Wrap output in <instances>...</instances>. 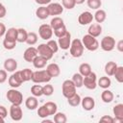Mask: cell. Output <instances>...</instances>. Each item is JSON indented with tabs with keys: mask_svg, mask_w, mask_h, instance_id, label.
<instances>
[{
	"mask_svg": "<svg viewBox=\"0 0 123 123\" xmlns=\"http://www.w3.org/2000/svg\"><path fill=\"white\" fill-rule=\"evenodd\" d=\"M84 49H85V47H84L81 39L75 38V39L71 40L69 51H70V55L73 58H80V57H82L83 54H84Z\"/></svg>",
	"mask_w": 123,
	"mask_h": 123,
	"instance_id": "cell-1",
	"label": "cell"
},
{
	"mask_svg": "<svg viewBox=\"0 0 123 123\" xmlns=\"http://www.w3.org/2000/svg\"><path fill=\"white\" fill-rule=\"evenodd\" d=\"M82 43L84 47L88 51H96L99 48V42L96 39V37L90 36V35H85L82 38Z\"/></svg>",
	"mask_w": 123,
	"mask_h": 123,
	"instance_id": "cell-2",
	"label": "cell"
},
{
	"mask_svg": "<svg viewBox=\"0 0 123 123\" xmlns=\"http://www.w3.org/2000/svg\"><path fill=\"white\" fill-rule=\"evenodd\" d=\"M6 97L13 105H19L20 106L23 103V95L16 88L12 87L11 89H9L6 93Z\"/></svg>",
	"mask_w": 123,
	"mask_h": 123,
	"instance_id": "cell-3",
	"label": "cell"
},
{
	"mask_svg": "<svg viewBox=\"0 0 123 123\" xmlns=\"http://www.w3.org/2000/svg\"><path fill=\"white\" fill-rule=\"evenodd\" d=\"M52 77L47 73V71L44 70H37L33 72V76H32V80L35 84H41V83H49L51 81Z\"/></svg>",
	"mask_w": 123,
	"mask_h": 123,
	"instance_id": "cell-4",
	"label": "cell"
},
{
	"mask_svg": "<svg viewBox=\"0 0 123 123\" xmlns=\"http://www.w3.org/2000/svg\"><path fill=\"white\" fill-rule=\"evenodd\" d=\"M77 87L75 86L72 80H65L62 85V92L65 98H68L76 93Z\"/></svg>",
	"mask_w": 123,
	"mask_h": 123,
	"instance_id": "cell-5",
	"label": "cell"
},
{
	"mask_svg": "<svg viewBox=\"0 0 123 123\" xmlns=\"http://www.w3.org/2000/svg\"><path fill=\"white\" fill-rule=\"evenodd\" d=\"M99 46L102 48V50L106 52H111L115 47V39L111 36H106L101 39Z\"/></svg>",
	"mask_w": 123,
	"mask_h": 123,
	"instance_id": "cell-6",
	"label": "cell"
},
{
	"mask_svg": "<svg viewBox=\"0 0 123 123\" xmlns=\"http://www.w3.org/2000/svg\"><path fill=\"white\" fill-rule=\"evenodd\" d=\"M83 86H85L87 89H95L97 86V76L96 73L90 72L87 76L84 77Z\"/></svg>",
	"mask_w": 123,
	"mask_h": 123,
	"instance_id": "cell-7",
	"label": "cell"
},
{
	"mask_svg": "<svg viewBox=\"0 0 123 123\" xmlns=\"http://www.w3.org/2000/svg\"><path fill=\"white\" fill-rule=\"evenodd\" d=\"M8 83H9V86L12 88H17L19 87L23 81H22V78H21V75H20V70L19 71H14L12 72V74L9 77L8 79Z\"/></svg>",
	"mask_w": 123,
	"mask_h": 123,
	"instance_id": "cell-8",
	"label": "cell"
},
{
	"mask_svg": "<svg viewBox=\"0 0 123 123\" xmlns=\"http://www.w3.org/2000/svg\"><path fill=\"white\" fill-rule=\"evenodd\" d=\"M38 35L40 38L44 40H49L53 36V30L49 24H41L38 28Z\"/></svg>",
	"mask_w": 123,
	"mask_h": 123,
	"instance_id": "cell-9",
	"label": "cell"
},
{
	"mask_svg": "<svg viewBox=\"0 0 123 123\" xmlns=\"http://www.w3.org/2000/svg\"><path fill=\"white\" fill-rule=\"evenodd\" d=\"M37 54L39 56L43 57L44 59H46L47 61L51 60L53 58V56H54V53L52 52V50L48 47V45L46 43H40L37 46Z\"/></svg>",
	"mask_w": 123,
	"mask_h": 123,
	"instance_id": "cell-10",
	"label": "cell"
},
{
	"mask_svg": "<svg viewBox=\"0 0 123 123\" xmlns=\"http://www.w3.org/2000/svg\"><path fill=\"white\" fill-rule=\"evenodd\" d=\"M70 44H71V34L68 31L63 36L58 37L59 48L62 49V50H67V49H69Z\"/></svg>",
	"mask_w": 123,
	"mask_h": 123,
	"instance_id": "cell-11",
	"label": "cell"
},
{
	"mask_svg": "<svg viewBox=\"0 0 123 123\" xmlns=\"http://www.w3.org/2000/svg\"><path fill=\"white\" fill-rule=\"evenodd\" d=\"M10 116L13 121H20L23 117V111L19 105H13L10 107Z\"/></svg>",
	"mask_w": 123,
	"mask_h": 123,
	"instance_id": "cell-12",
	"label": "cell"
},
{
	"mask_svg": "<svg viewBox=\"0 0 123 123\" xmlns=\"http://www.w3.org/2000/svg\"><path fill=\"white\" fill-rule=\"evenodd\" d=\"M93 21V14L90 12L85 11L83 12H81L78 16V23L80 25H88Z\"/></svg>",
	"mask_w": 123,
	"mask_h": 123,
	"instance_id": "cell-13",
	"label": "cell"
},
{
	"mask_svg": "<svg viewBox=\"0 0 123 123\" xmlns=\"http://www.w3.org/2000/svg\"><path fill=\"white\" fill-rule=\"evenodd\" d=\"M47 9H48V12H49V14L50 15H53V16H56V15H60L63 12V7L62 4L60 3H49L47 6Z\"/></svg>",
	"mask_w": 123,
	"mask_h": 123,
	"instance_id": "cell-14",
	"label": "cell"
},
{
	"mask_svg": "<svg viewBox=\"0 0 123 123\" xmlns=\"http://www.w3.org/2000/svg\"><path fill=\"white\" fill-rule=\"evenodd\" d=\"M37 55H38V54H37V48H35V47H33V46H30V47H28V48L24 51V53H23V59H24L27 62H32L34 61V59H35Z\"/></svg>",
	"mask_w": 123,
	"mask_h": 123,
	"instance_id": "cell-15",
	"label": "cell"
},
{
	"mask_svg": "<svg viewBox=\"0 0 123 123\" xmlns=\"http://www.w3.org/2000/svg\"><path fill=\"white\" fill-rule=\"evenodd\" d=\"M81 105H82V108L86 111H92L95 107V100L90 97V96H86L84 97L83 99H81Z\"/></svg>",
	"mask_w": 123,
	"mask_h": 123,
	"instance_id": "cell-16",
	"label": "cell"
},
{
	"mask_svg": "<svg viewBox=\"0 0 123 123\" xmlns=\"http://www.w3.org/2000/svg\"><path fill=\"white\" fill-rule=\"evenodd\" d=\"M102 26L99 23H92L89 25L88 30H87V34L94 37H98L101 34H102Z\"/></svg>",
	"mask_w": 123,
	"mask_h": 123,
	"instance_id": "cell-17",
	"label": "cell"
},
{
	"mask_svg": "<svg viewBox=\"0 0 123 123\" xmlns=\"http://www.w3.org/2000/svg\"><path fill=\"white\" fill-rule=\"evenodd\" d=\"M4 69L7 72H14L17 69V62L12 58L6 59L4 62Z\"/></svg>",
	"mask_w": 123,
	"mask_h": 123,
	"instance_id": "cell-18",
	"label": "cell"
},
{
	"mask_svg": "<svg viewBox=\"0 0 123 123\" xmlns=\"http://www.w3.org/2000/svg\"><path fill=\"white\" fill-rule=\"evenodd\" d=\"M45 70L47 71V73H48L52 78L58 77V76L61 74V68H60L59 64H57V63H55V62H52V63L47 64Z\"/></svg>",
	"mask_w": 123,
	"mask_h": 123,
	"instance_id": "cell-19",
	"label": "cell"
},
{
	"mask_svg": "<svg viewBox=\"0 0 123 123\" xmlns=\"http://www.w3.org/2000/svg\"><path fill=\"white\" fill-rule=\"evenodd\" d=\"M112 112H113L115 120H117L119 122L123 121V104L120 103V104L115 105L112 109Z\"/></svg>",
	"mask_w": 123,
	"mask_h": 123,
	"instance_id": "cell-20",
	"label": "cell"
},
{
	"mask_svg": "<svg viewBox=\"0 0 123 123\" xmlns=\"http://www.w3.org/2000/svg\"><path fill=\"white\" fill-rule=\"evenodd\" d=\"M47 62H48V61H47L46 59H44L43 57L37 55V56L34 59V61L32 62V63H33V65H34L35 68H37V69H41V68H44V67L46 66Z\"/></svg>",
	"mask_w": 123,
	"mask_h": 123,
	"instance_id": "cell-21",
	"label": "cell"
},
{
	"mask_svg": "<svg viewBox=\"0 0 123 123\" xmlns=\"http://www.w3.org/2000/svg\"><path fill=\"white\" fill-rule=\"evenodd\" d=\"M25 106L28 110L30 111H34L38 107V101L37 99L36 96H29L26 100H25Z\"/></svg>",
	"mask_w": 123,
	"mask_h": 123,
	"instance_id": "cell-22",
	"label": "cell"
},
{
	"mask_svg": "<svg viewBox=\"0 0 123 123\" xmlns=\"http://www.w3.org/2000/svg\"><path fill=\"white\" fill-rule=\"evenodd\" d=\"M36 15H37V17L38 19H41V20L46 19L47 17L50 16L49 12H48V9H47V7H45V6H40V7H38V8L36 10Z\"/></svg>",
	"mask_w": 123,
	"mask_h": 123,
	"instance_id": "cell-23",
	"label": "cell"
},
{
	"mask_svg": "<svg viewBox=\"0 0 123 123\" xmlns=\"http://www.w3.org/2000/svg\"><path fill=\"white\" fill-rule=\"evenodd\" d=\"M106 18H107V13H106V12H105L104 10H102V9L96 10L95 13L93 14V19L96 21V23H99V24L103 23V22L106 20Z\"/></svg>",
	"mask_w": 123,
	"mask_h": 123,
	"instance_id": "cell-24",
	"label": "cell"
},
{
	"mask_svg": "<svg viewBox=\"0 0 123 123\" xmlns=\"http://www.w3.org/2000/svg\"><path fill=\"white\" fill-rule=\"evenodd\" d=\"M117 63L115 62H108L106 64H105V73L107 74V76L111 77V76H113V73L117 67Z\"/></svg>",
	"mask_w": 123,
	"mask_h": 123,
	"instance_id": "cell-25",
	"label": "cell"
},
{
	"mask_svg": "<svg viewBox=\"0 0 123 123\" xmlns=\"http://www.w3.org/2000/svg\"><path fill=\"white\" fill-rule=\"evenodd\" d=\"M101 99H102V101H103L104 103L109 104V103H111V102L113 101L114 95H113L112 91H111V90H109L108 88H106V89H104V91L101 93Z\"/></svg>",
	"mask_w": 123,
	"mask_h": 123,
	"instance_id": "cell-26",
	"label": "cell"
},
{
	"mask_svg": "<svg viewBox=\"0 0 123 123\" xmlns=\"http://www.w3.org/2000/svg\"><path fill=\"white\" fill-rule=\"evenodd\" d=\"M16 37H17V29L16 28L12 27V28H9L6 31V34H5V38L6 39L12 40V41H16Z\"/></svg>",
	"mask_w": 123,
	"mask_h": 123,
	"instance_id": "cell-27",
	"label": "cell"
},
{
	"mask_svg": "<svg viewBox=\"0 0 123 123\" xmlns=\"http://www.w3.org/2000/svg\"><path fill=\"white\" fill-rule=\"evenodd\" d=\"M111 85V81L110 79V77L108 76H103V77H100V79L97 81V86H99L101 88H109Z\"/></svg>",
	"mask_w": 123,
	"mask_h": 123,
	"instance_id": "cell-28",
	"label": "cell"
},
{
	"mask_svg": "<svg viewBox=\"0 0 123 123\" xmlns=\"http://www.w3.org/2000/svg\"><path fill=\"white\" fill-rule=\"evenodd\" d=\"M91 71H92V70H91V66H90V64L87 63V62H83V63H81L80 66H79V73H80L83 77L87 76Z\"/></svg>",
	"mask_w": 123,
	"mask_h": 123,
	"instance_id": "cell-29",
	"label": "cell"
},
{
	"mask_svg": "<svg viewBox=\"0 0 123 123\" xmlns=\"http://www.w3.org/2000/svg\"><path fill=\"white\" fill-rule=\"evenodd\" d=\"M67 99V103L71 106V107H78L81 104V96L76 92L75 94H73L72 96L66 98Z\"/></svg>",
	"mask_w": 123,
	"mask_h": 123,
	"instance_id": "cell-30",
	"label": "cell"
},
{
	"mask_svg": "<svg viewBox=\"0 0 123 123\" xmlns=\"http://www.w3.org/2000/svg\"><path fill=\"white\" fill-rule=\"evenodd\" d=\"M49 25L51 26L52 30H55V29H57V28H59V27H62V25H64V21H63V19H62V17H60V16H54V17L51 19Z\"/></svg>",
	"mask_w": 123,
	"mask_h": 123,
	"instance_id": "cell-31",
	"label": "cell"
},
{
	"mask_svg": "<svg viewBox=\"0 0 123 123\" xmlns=\"http://www.w3.org/2000/svg\"><path fill=\"white\" fill-rule=\"evenodd\" d=\"M28 32L24 28H18L17 29V37H16V41L17 42H25L27 39Z\"/></svg>",
	"mask_w": 123,
	"mask_h": 123,
	"instance_id": "cell-32",
	"label": "cell"
},
{
	"mask_svg": "<svg viewBox=\"0 0 123 123\" xmlns=\"http://www.w3.org/2000/svg\"><path fill=\"white\" fill-rule=\"evenodd\" d=\"M33 72H34V71H32L30 68H24V69L20 70V75H21V78H22L23 83L32 80Z\"/></svg>",
	"mask_w": 123,
	"mask_h": 123,
	"instance_id": "cell-33",
	"label": "cell"
},
{
	"mask_svg": "<svg viewBox=\"0 0 123 123\" xmlns=\"http://www.w3.org/2000/svg\"><path fill=\"white\" fill-rule=\"evenodd\" d=\"M83 81H84V77L79 72L73 74V76H72V82L74 83V85H75V86L77 88L83 86Z\"/></svg>",
	"mask_w": 123,
	"mask_h": 123,
	"instance_id": "cell-34",
	"label": "cell"
},
{
	"mask_svg": "<svg viewBox=\"0 0 123 123\" xmlns=\"http://www.w3.org/2000/svg\"><path fill=\"white\" fill-rule=\"evenodd\" d=\"M25 42H26L28 45H30V46L35 45V44L37 42V35L35 32H30V33H28L27 39H26Z\"/></svg>",
	"mask_w": 123,
	"mask_h": 123,
	"instance_id": "cell-35",
	"label": "cell"
},
{
	"mask_svg": "<svg viewBox=\"0 0 123 123\" xmlns=\"http://www.w3.org/2000/svg\"><path fill=\"white\" fill-rule=\"evenodd\" d=\"M44 106H45V108L47 109V111H48V112H49V115H54V114L57 112L58 106H57L56 103L49 101V102H46V103L44 104Z\"/></svg>",
	"mask_w": 123,
	"mask_h": 123,
	"instance_id": "cell-36",
	"label": "cell"
},
{
	"mask_svg": "<svg viewBox=\"0 0 123 123\" xmlns=\"http://www.w3.org/2000/svg\"><path fill=\"white\" fill-rule=\"evenodd\" d=\"M54 122L55 123H65L67 121V117L65 115V113L63 112H56L54 115Z\"/></svg>",
	"mask_w": 123,
	"mask_h": 123,
	"instance_id": "cell-37",
	"label": "cell"
},
{
	"mask_svg": "<svg viewBox=\"0 0 123 123\" xmlns=\"http://www.w3.org/2000/svg\"><path fill=\"white\" fill-rule=\"evenodd\" d=\"M31 93L33 94V96L40 97L41 95H43V93H42V86L40 85H38V84L32 86V87H31Z\"/></svg>",
	"mask_w": 123,
	"mask_h": 123,
	"instance_id": "cell-38",
	"label": "cell"
},
{
	"mask_svg": "<svg viewBox=\"0 0 123 123\" xmlns=\"http://www.w3.org/2000/svg\"><path fill=\"white\" fill-rule=\"evenodd\" d=\"M113 76L118 83H123V66H117L113 73Z\"/></svg>",
	"mask_w": 123,
	"mask_h": 123,
	"instance_id": "cell-39",
	"label": "cell"
},
{
	"mask_svg": "<svg viewBox=\"0 0 123 123\" xmlns=\"http://www.w3.org/2000/svg\"><path fill=\"white\" fill-rule=\"evenodd\" d=\"M87 7L92 10H98L102 6V1L101 0H86Z\"/></svg>",
	"mask_w": 123,
	"mask_h": 123,
	"instance_id": "cell-40",
	"label": "cell"
},
{
	"mask_svg": "<svg viewBox=\"0 0 123 123\" xmlns=\"http://www.w3.org/2000/svg\"><path fill=\"white\" fill-rule=\"evenodd\" d=\"M53 92H54V87H53L52 85H49V84L46 83V85H44L42 86V93H43V95L51 96L53 94Z\"/></svg>",
	"mask_w": 123,
	"mask_h": 123,
	"instance_id": "cell-41",
	"label": "cell"
},
{
	"mask_svg": "<svg viewBox=\"0 0 123 123\" xmlns=\"http://www.w3.org/2000/svg\"><path fill=\"white\" fill-rule=\"evenodd\" d=\"M62 5L63 9L72 10L76 6V2H75V0H62Z\"/></svg>",
	"mask_w": 123,
	"mask_h": 123,
	"instance_id": "cell-42",
	"label": "cell"
},
{
	"mask_svg": "<svg viewBox=\"0 0 123 123\" xmlns=\"http://www.w3.org/2000/svg\"><path fill=\"white\" fill-rule=\"evenodd\" d=\"M66 32H67V29H66L65 24H64V25H62V27H59V28H57V29L53 30V34H54L57 37H62V36H63Z\"/></svg>",
	"mask_w": 123,
	"mask_h": 123,
	"instance_id": "cell-43",
	"label": "cell"
},
{
	"mask_svg": "<svg viewBox=\"0 0 123 123\" xmlns=\"http://www.w3.org/2000/svg\"><path fill=\"white\" fill-rule=\"evenodd\" d=\"M3 46H4V48L6 50H12L16 46V41H12V40H8V39L4 38V40H3Z\"/></svg>",
	"mask_w": 123,
	"mask_h": 123,
	"instance_id": "cell-44",
	"label": "cell"
},
{
	"mask_svg": "<svg viewBox=\"0 0 123 123\" xmlns=\"http://www.w3.org/2000/svg\"><path fill=\"white\" fill-rule=\"evenodd\" d=\"M46 44L48 45V47L52 50V52H53L54 54L58 52V50H59L58 41H56V40H54V39H49V40H47V43H46Z\"/></svg>",
	"mask_w": 123,
	"mask_h": 123,
	"instance_id": "cell-45",
	"label": "cell"
},
{
	"mask_svg": "<svg viewBox=\"0 0 123 123\" xmlns=\"http://www.w3.org/2000/svg\"><path fill=\"white\" fill-rule=\"evenodd\" d=\"M37 115L39 117H41V118H46V117L50 116L49 115V112H48V111H47V109L45 108L44 105L38 107V109H37Z\"/></svg>",
	"mask_w": 123,
	"mask_h": 123,
	"instance_id": "cell-46",
	"label": "cell"
},
{
	"mask_svg": "<svg viewBox=\"0 0 123 123\" xmlns=\"http://www.w3.org/2000/svg\"><path fill=\"white\" fill-rule=\"evenodd\" d=\"M8 79V72L5 69H0V84H3Z\"/></svg>",
	"mask_w": 123,
	"mask_h": 123,
	"instance_id": "cell-47",
	"label": "cell"
},
{
	"mask_svg": "<svg viewBox=\"0 0 123 123\" xmlns=\"http://www.w3.org/2000/svg\"><path fill=\"white\" fill-rule=\"evenodd\" d=\"M101 122H106V123H113L115 121V119L113 117H111V115H103L100 118Z\"/></svg>",
	"mask_w": 123,
	"mask_h": 123,
	"instance_id": "cell-48",
	"label": "cell"
},
{
	"mask_svg": "<svg viewBox=\"0 0 123 123\" xmlns=\"http://www.w3.org/2000/svg\"><path fill=\"white\" fill-rule=\"evenodd\" d=\"M7 13V10H6V7L0 2V18H3Z\"/></svg>",
	"mask_w": 123,
	"mask_h": 123,
	"instance_id": "cell-49",
	"label": "cell"
},
{
	"mask_svg": "<svg viewBox=\"0 0 123 123\" xmlns=\"http://www.w3.org/2000/svg\"><path fill=\"white\" fill-rule=\"evenodd\" d=\"M7 115H8V111H7V109L4 107V106H0V116H2V117H7Z\"/></svg>",
	"mask_w": 123,
	"mask_h": 123,
	"instance_id": "cell-50",
	"label": "cell"
},
{
	"mask_svg": "<svg viewBox=\"0 0 123 123\" xmlns=\"http://www.w3.org/2000/svg\"><path fill=\"white\" fill-rule=\"evenodd\" d=\"M115 47L119 52H123V40L120 39L117 43H115Z\"/></svg>",
	"mask_w": 123,
	"mask_h": 123,
	"instance_id": "cell-51",
	"label": "cell"
},
{
	"mask_svg": "<svg viewBox=\"0 0 123 123\" xmlns=\"http://www.w3.org/2000/svg\"><path fill=\"white\" fill-rule=\"evenodd\" d=\"M52 0H35V2L40 6H44V5H48L49 3H51Z\"/></svg>",
	"mask_w": 123,
	"mask_h": 123,
	"instance_id": "cell-52",
	"label": "cell"
},
{
	"mask_svg": "<svg viewBox=\"0 0 123 123\" xmlns=\"http://www.w3.org/2000/svg\"><path fill=\"white\" fill-rule=\"evenodd\" d=\"M6 31H7V28H6L5 24H3V23H0V37H3V36H5V34H6Z\"/></svg>",
	"mask_w": 123,
	"mask_h": 123,
	"instance_id": "cell-53",
	"label": "cell"
},
{
	"mask_svg": "<svg viewBox=\"0 0 123 123\" xmlns=\"http://www.w3.org/2000/svg\"><path fill=\"white\" fill-rule=\"evenodd\" d=\"M41 122H42V123H52V122H53V120H50V119H47V117H46V118H43Z\"/></svg>",
	"mask_w": 123,
	"mask_h": 123,
	"instance_id": "cell-54",
	"label": "cell"
},
{
	"mask_svg": "<svg viewBox=\"0 0 123 123\" xmlns=\"http://www.w3.org/2000/svg\"><path fill=\"white\" fill-rule=\"evenodd\" d=\"M85 1H86V0H75V2H76L77 5H81V4L85 3Z\"/></svg>",
	"mask_w": 123,
	"mask_h": 123,
	"instance_id": "cell-55",
	"label": "cell"
},
{
	"mask_svg": "<svg viewBox=\"0 0 123 123\" xmlns=\"http://www.w3.org/2000/svg\"><path fill=\"white\" fill-rule=\"evenodd\" d=\"M4 122H5V118L0 116V123H4Z\"/></svg>",
	"mask_w": 123,
	"mask_h": 123,
	"instance_id": "cell-56",
	"label": "cell"
},
{
	"mask_svg": "<svg viewBox=\"0 0 123 123\" xmlns=\"http://www.w3.org/2000/svg\"></svg>",
	"mask_w": 123,
	"mask_h": 123,
	"instance_id": "cell-57",
	"label": "cell"
}]
</instances>
